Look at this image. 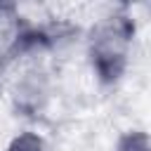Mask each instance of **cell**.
I'll return each mask as SVG.
<instances>
[{
  "label": "cell",
  "mask_w": 151,
  "mask_h": 151,
  "mask_svg": "<svg viewBox=\"0 0 151 151\" xmlns=\"http://www.w3.org/2000/svg\"><path fill=\"white\" fill-rule=\"evenodd\" d=\"M118 151H149V139L144 132H132L120 139Z\"/></svg>",
  "instance_id": "cell-3"
},
{
  "label": "cell",
  "mask_w": 151,
  "mask_h": 151,
  "mask_svg": "<svg viewBox=\"0 0 151 151\" xmlns=\"http://www.w3.org/2000/svg\"><path fill=\"white\" fill-rule=\"evenodd\" d=\"M130 38V26L120 19L104 24L92 35V64L101 80H116L125 64V45Z\"/></svg>",
  "instance_id": "cell-1"
},
{
  "label": "cell",
  "mask_w": 151,
  "mask_h": 151,
  "mask_svg": "<svg viewBox=\"0 0 151 151\" xmlns=\"http://www.w3.org/2000/svg\"><path fill=\"white\" fill-rule=\"evenodd\" d=\"M9 151H50V149L45 146V142H42L40 137L26 132V134H21V137H17V139L12 142Z\"/></svg>",
  "instance_id": "cell-2"
}]
</instances>
